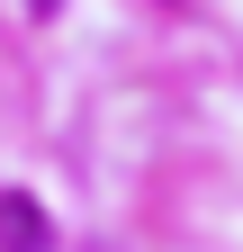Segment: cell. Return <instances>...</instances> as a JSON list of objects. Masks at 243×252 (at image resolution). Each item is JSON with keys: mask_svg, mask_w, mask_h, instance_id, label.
<instances>
[{"mask_svg": "<svg viewBox=\"0 0 243 252\" xmlns=\"http://www.w3.org/2000/svg\"><path fill=\"white\" fill-rule=\"evenodd\" d=\"M0 243L9 252H45V216H36L27 189H0Z\"/></svg>", "mask_w": 243, "mask_h": 252, "instance_id": "obj_1", "label": "cell"}, {"mask_svg": "<svg viewBox=\"0 0 243 252\" xmlns=\"http://www.w3.org/2000/svg\"><path fill=\"white\" fill-rule=\"evenodd\" d=\"M27 9H54V0H27Z\"/></svg>", "mask_w": 243, "mask_h": 252, "instance_id": "obj_2", "label": "cell"}]
</instances>
